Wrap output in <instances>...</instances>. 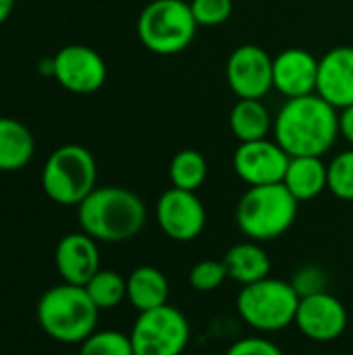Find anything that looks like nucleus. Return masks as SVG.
Listing matches in <instances>:
<instances>
[{"mask_svg": "<svg viewBox=\"0 0 353 355\" xmlns=\"http://www.w3.org/2000/svg\"><path fill=\"white\" fill-rule=\"evenodd\" d=\"M223 264L227 268V275L231 281L243 285L258 283L266 277H270V256L258 241H243L235 243L227 250Z\"/></svg>", "mask_w": 353, "mask_h": 355, "instance_id": "nucleus-17", "label": "nucleus"}, {"mask_svg": "<svg viewBox=\"0 0 353 355\" xmlns=\"http://www.w3.org/2000/svg\"><path fill=\"white\" fill-rule=\"evenodd\" d=\"M191 12L202 27H216L229 21L233 12V0H191Z\"/></svg>", "mask_w": 353, "mask_h": 355, "instance_id": "nucleus-27", "label": "nucleus"}, {"mask_svg": "<svg viewBox=\"0 0 353 355\" xmlns=\"http://www.w3.org/2000/svg\"><path fill=\"white\" fill-rule=\"evenodd\" d=\"M198 21L185 0H152L137 17V37L146 50L160 56H175L189 48Z\"/></svg>", "mask_w": 353, "mask_h": 355, "instance_id": "nucleus-6", "label": "nucleus"}, {"mask_svg": "<svg viewBox=\"0 0 353 355\" xmlns=\"http://www.w3.org/2000/svg\"><path fill=\"white\" fill-rule=\"evenodd\" d=\"M79 355H135L131 337L121 331H94L81 345Z\"/></svg>", "mask_w": 353, "mask_h": 355, "instance_id": "nucleus-25", "label": "nucleus"}, {"mask_svg": "<svg viewBox=\"0 0 353 355\" xmlns=\"http://www.w3.org/2000/svg\"><path fill=\"white\" fill-rule=\"evenodd\" d=\"M283 185L298 202H310L329 187L327 164L320 156H293L289 160Z\"/></svg>", "mask_w": 353, "mask_h": 355, "instance_id": "nucleus-19", "label": "nucleus"}, {"mask_svg": "<svg viewBox=\"0 0 353 355\" xmlns=\"http://www.w3.org/2000/svg\"><path fill=\"white\" fill-rule=\"evenodd\" d=\"M129 337L135 355H183L191 339V327L179 308L166 304L139 312Z\"/></svg>", "mask_w": 353, "mask_h": 355, "instance_id": "nucleus-8", "label": "nucleus"}, {"mask_svg": "<svg viewBox=\"0 0 353 355\" xmlns=\"http://www.w3.org/2000/svg\"><path fill=\"white\" fill-rule=\"evenodd\" d=\"M85 291L100 312L114 310L127 300V279H123L117 270L100 268L85 285Z\"/></svg>", "mask_w": 353, "mask_h": 355, "instance_id": "nucleus-23", "label": "nucleus"}, {"mask_svg": "<svg viewBox=\"0 0 353 355\" xmlns=\"http://www.w3.org/2000/svg\"><path fill=\"white\" fill-rule=\"evenodd\" d=\"M273 123L275 121L270 119V112L262 104V100H237L229 114L231 133L239 139V144L266 139Z\"/></svg>", "mask_w": 353, "mask_h": 355, "instance_id": "nucleus-21", "label": "nucleus"}, {"mask_svg": "<svg viewBox=\"0 0 353 355\" xmlns=\"http://www.w3.org/2000/svg\"><path fill=\"white\" fill-rule=\"evenodd\" d=\"M300 202L283 183L250 187L235 208V223L250 241H273L298 218Z\"/></svg>", "mask_w": 353, "mask_h": 355, "instance_id": "nucleus-4", "label": "nucleus"}, {"mask_svg": "<svg viewBox=\"0 0 353 355\" xmlns=\"http://www.w3.org/2000/svg\"><path fill=\"white\" fill-rule=\"evenodd\" d=\"M316 94L337 110L353 106V46L331 48L318 58Z\"/></svg>", "mask_w": 353, "mask_h": 355, "instance_id": "nucleus-16", "label": "nucleus"}, {"mask_svg": "<svg viewBox=\"0 0 353 355\" xmlns=\"http://www.w3.org/2000/svg\"><path fill=\"white\" fill-rule=\"evenodd\" d=\"M54 264L62 283L85 287L89 279L100 270L98 241L85 231L64 235L54 250Z\"/></svg>", "mask_w": 353, "mask_h": 355, "instance_id": "nucleus-15", "label": "nucleus"}, {"mask_svg": "<svg viewBox=\"0 0 353 355\" xmlns=\"http://www.w3.org/2000/svg\"><path fill=\"white\" fill-rule=\"evenodd\" d=\"M347 308L339 297L329 291L300 300L295 327L304 337L316 343H331L347 329Z\"/></svg>", "mask_w": 353, "mask_h": 355, "instance_id": "nucleus-13", "label": "nucleus"}, {"mask_svg": "<svg viewBox=\"0 0 353 355\" xmlns=\"http://www.w3.org/2000/svg\"><path fill=\"white\" fill-rule=\"evenodd\" d=\"M77 220L81 231L102 243H123L141 233L148 220L144 200L117 185L96 187L79 206Z\"/></svg>", "mask_w": 353, "mask_h": 355, "instance_id": "nucleus-2", "label": "nucleus"}, {"mask_svg": "<svg viewBox=\"0 0 353 355\" xmlns=\"http://www.w3.org/2000/svg\"><path fill=\"white\" fill-rule=\"evenodd\" d=\"M225 355H285L283 349L266 337H243L235 341Z\"/></svg>", "mask_w": 353, "mask_h": 355, "instance_id": "nucleus-29", "label": "nucleus"}, {"mask_svg": "<svg viewBox=\"0 0 353 355\" xmlns=\"http://www.w3.org/2000/svg\"><path fill=\"white\" fill-rule=\"evenodd\" d=\"M96 158L79 144L56 148L42 171L44 193L60 206H79L96 189Z\"/></svg>", "mask_w": 353, "mask_h": 355, "instance_id": "nucleus-7", "label": "nucleus"}, {"mask_svg": "<svg viewBox=\"0 0 353 355\" xmlns=\"http://www.w3.org/2000/svg\"><path fill=\"white\" fill-rule=\"evenodd\" d=\"M300 295L291 281L266 277L258 283L243 285L237 293L235 306L239 318L258 333H281L295 324Z\"/></svg>", "mask_w": 353, "mask_h": 355, "instance_id": "nucleus-5", "label": "nucleus"}, {"mask_svg": "<svg viewBox=\"0 0 353 355\" xmlns=\"http://www.w3.org/2000/svg\"><path fill=\"white\" fill-rule=\"evenodd\" d=\"M169 177L173 187L185 191H198L208 177V162L198 150H181L173 156L169 164Z\"/></svg>", "mask_w": 353, "mask_h": 355, "instance_id": "nucleus-22", "label": "nucleus"}, {"mask_svg": "<svg viewBox=\"0 0 353 355\" xmlns=\"http://www.w3.org/2000/svg\"><path fill=\"white\" fill-rule=\"evenodd\" d=\"M291 156L277 144L266 139L243 141L233 154L235 175L250 187L283 183Z\"/></svg>", "mask_w": 353, "mask_h": 355, "instance_id": "nucleus-12", "label": "nucleus"}, {"mask_svg": "<svg viewBox=\"0 0 353 355\" xmlns=\"http://www.w3.org/2000/svg\"><path fill=\"white\" fill-rule=\"evenodd\" d=\"M318 58L304 48H287L273 58V87L287 100L316 94Z\"/></svg>", "mask_w": 353, "mask_h": 355, "instance_id": "nucleus-14", "label": "nucleus"}, {"mask_svg": "<svg viewBox=\"0 0 353 355\" xmlns=\"http://www.w3.org/2000/svg\"><path fill=\"white\" fill-rule=\"evenodd\" d=\"M156 223L169 239L189 243L206 229V208L196 191L171 187L156 202Z\"/></svg>", "mask_w": 353, "mask_h": 355, "instance_id": "nucleus-9", "label": "nucleus"}, {"mask_svg": "<svg viewBox=\"0 0 353 355\" xmlns=\"http://www.w3.org/2000/svg\"><path fill=\"white\" fill-rule=\"evenodd\" d=\"M339 133L345 137V141L352 144L353 148V106L339 110Z\"/></svg>", "mask_w": 353, "mask_h": 355, "instance_id": "nucleus-30", "label": "nucleus"}, {"mask_svg": "<svg viewBox=\"0 0 353 355\" xmlns=\"http://www.w3.org/2000/svg\"><path fill=\"white\" fill-rule=\"evenodd\" d=\"M327 185L335 198L353 202V148L337 154L327 164Z\"/></svg>", "mask_w": 353, "mask_h": 355, "instance_id": "nucleus-24", "label": "nucleus"}, {"mask_svg": "<svg viewBox=\"0 0 353 355\" xmlns=\"http://www.w3.org/2000/svg\"><path fill=\"white\" fill-rule=\"evenodd\" d=\"M35 152V141L27 125L17 119L0 116V171L25 168Z\"/></svg>", "mask_w": 353, "mask_h": 355, "instance_id": "nucleus-20", "label": "nucleus"}, {"mask_svg": "<svg viewBox=\"0 0 353 355\" xmlns=\"http://www.w3.org/2000/svg\"><path fill=\"white\" fill-rule=\"evenodd\" d=\"M275 141L293 156H325L339 135V112L318 94L287 100L273 123Z\"/></svg>", "mask_w": 353, "mask_h": 355, "instance_id": "nucleus-1", "label": "nucleus"}, {"mask_svg": "<svg viewBox=\"0 0 353 355\" xmlns=\"http://www.w3.org/2000/svg\"><path fill=\"white\" fill-rule=\"evenodd\" d=\"M171 283L156 266H137L127 277V302L137 312H148L169 304Z\"/></svg>", "mask_w": 353, "mask_h": 355, "instance_id": "nucleus-18", "label": "nucleus"}, {"mask_svg": "<svg viewBox=\"0 0 353 355\" xmlns=\"http://www.w3.org/2000/svg\"><path fill=\"white\" fill-rule=\"evenodd\" d=\"M100 310L85 287L60 283L44 291L37 302L35 318L40 329L58 343L81 345L98 327Z\"/></svg>", "mask_w": 353, "mask_h": 355, "instance_id": "nucleus-3", "label": "nucleus"}, {"mask_svg": "<svg viewBox=\"0 0 353 355\" xmlns=\"http://www.w3.org/2000/svg\"><path fill=\"white\" fill-rule=\"evenodd\" d=\"M229 279L223 260H200L189 270V285L198 293H212Z\"/></svg>", "mask_w": 353, "mask_h": 355, "instance_id": "nucleus-26", "label": "nucleus"}, {"mask_svg": "<svg viewBox=\"0 0 353 355\" xmlns=\"http://www.w3.org/2000/svg\"><path fill=\"white\" fill-rule=\"evenodd\" d=\"M293 289L298 291L300 297H308V295H316L322 291H329V275L322 266L316 264H306L300 270H295L293 279H291Z\"/></svg>", "mask_w": 353, "mask_h": 355, "instance_id": "nucleus-28", "label": "nucleus"}, {"mask_svg": "<svg viewBox=\"0 0 353 355\" xmlns=\"http://www.w3.org/2000/svg\"><path fill=\"white\" fill-rule=\"evenodd\" d=\"M52 62L54 79L71 94H94L106 83V62L89 46L69 44L54 54Z\"/></svg>", "mask_w": 353, "mask_h": 355, "instance_id": "nucleus-11", "label": "nucleus"}, {"mask_svg": "<svg viewBox=\"0 0 353 355\" xmlns=\"http://www.w3.org/2000/svg\"><path fill=\"white\" fill-rule=\"evenodd\" d=\"M15 8V0H0V25L12 15Z\"/></svg>", "mask_w": 353, "mask_h": 355, "instance_id": "nucleus-31", "label": "nucleus"}, {"mask_svg": "<svg viewBox=\"0 0 353 355\" xmlns=\"http://www.w3.org/2000/svg\"><path fill=\"white\" fill-rule=\"evenodd\" d=\"M227 83L239 100H262L273 89V56L256 46H237L227 60Z\"/></svg>", "mask_w": 353, "mask_h": 355, "instance_id": "nucleus-10", "label": "nucleus"}]
</instances>
